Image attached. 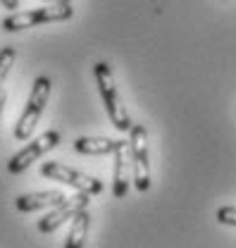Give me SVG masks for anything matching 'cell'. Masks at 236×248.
Here are the masks:
<instances>
[{
	"mask_svg": "<svg viewBox=\"0 0 236 248\" xmlns=\"http://www.w3.org/2000/svg\"><path fill=\"white\" fill-rule=\"evenodd\" d=\"M93 77H95V84H98V91H100V98L105 103V110H108V117L112 126L117 131H131V117L126 112V108L122 105V98L117 93V86H115V79H112V67L108 62H98L93 67Z\"/></svg>",
	"mask_w": 236,
	"mask_h": 248,
	"instance_id": "1",
	"label": "cell"
},
{
	"mask_svg": "<svg viewBox=\"0 0 236 248\" xmlns=\"http://www.w3.org/2000/svg\"><path fill=\"white\" fill-rule=\"evenodd\" d=\"M50 89H53V81H50L48 77H38V79L33 81L29 100H27V108H24V112H22L17 126H15V139H17V141H29L31 139L36 124H38L41 115H43V108H46V103H48V98H50Z\"/></svg>",
	"mask_w": 236,
	"mask_h": 248,
	"instance_id": "2",
	"label": "cell"
},
{
	"mask_svg": "<svg viewBox=\"0 0 236 248\" xmlns=\"http://www.w3.org/2000/svg\"><path fill=\"white\" fill-rule=\"evenodd\" d=\"M74 15V5L69 2H55L48 7H38V10H29V12H15L10 17L2 19V29L5 31H22L36 27V24H50V22H67Z\"/></svg>",
	"mask_w": 236,
	"mask_h": 248,
	"instance_id": "3",
	"label": "cell"
},
{
	"mask_svg": "<svg viewBox=\"0 0 236 248\" xmlns=\"http://www.w3.org/2000/svg\"><path fill=\"white\" fill-rule=\"evenodd\" d=\"M41 174L48 177V179H53V182H62V184H67V186H74L77 191L89 193V196H95V193L103 191V182L100 179H95L91 174H84L79 170H72V167H67L62 162H43Z\"/></svg>",
	"mask_w": 236,
	"mask_h": 248,
	"instance_id": "4",
	"label": "cell"
},
{
	"mask_svg": "<svg viewBox=\"0 0 236 248\" xmlns=\"http://www.w3.org/2000/svg\"><path fill=\"white\" fill-rule=\"evenodd\" d=\"M131 157H134V186L139 191L150 188V153H148V131L146 126H131Z\"/></svg>",
	"mask_w": 236,
	"mask_h": 248,
	"instance_id": "5",
	"label": "cell"
},
{
	"mask_svg": "<svg viewBox=\"0 0 236 248\" xmlns=\"http://www.w3.org/2000/svg\"><path fill=\"white\" fill-rule=\"evenodd\" d=\"M89 203H91V196L89 193H81V191L74 193V196H69V198H64V201H60L58 205H53V210L43 217V219H38V232H41V234L55 232L60 224H64L67 219H74L77 213L86 210Z\"/></svg>",
	"mask_w": 236,
	"mask_h": 248,
	"instance_id": "6",
	"label": "cell"
},
{
	"mask_svg": "<svg viewBox=\"0 0 236 248\" xmlns=\"http://www.w3.org/2000/svg\"><path fill=\"white\" fill-rule=\"evenodd\" d=\"M58 143H60L58 131H46V134H41L38 139L31 141L29 146H24L19 153H15L12 157H10L7 170H10L12 174H22L24 170H29L31 167V162H36L41 155H46L48 151H53Z\"/></svg>",
	"mask_w": 236,
	"mask_h": 248,
	"instance_id": "7",
	"label": "cell"
},
{
	"mask_svg": "<svg viewBox=\"0 0 236 248\" xmlns=\"http://www.w3.org/2000/svg\"><path fill=\"white\" fill-rule=\"evenodd\" d=\"M112 157H115V165H112V193H115V198H124L131 182H134L131 143L129 141H117Z\"/></svg>",
	"mask_w": 236,
	"mask_h": 248,
	"instance_id": "8",
	"label": "cell"
},
{
	"mask_svg": "<svg viewBox=\"0 0 236 248\" xmlns=\"http://www.w3.org/2000/svg\"><path fill=\"white\" fill-rule=\"evenodd\" d=\"M67 196L58 191V188H50V191H36V193H24L15 201V208L19 213H33V210H41V208H53L58 205L60 201H64Z\"/></svg>",
	"mask_w": 236,
	"mask_h": 248,
	"instance_id": "9",
	"label": "cell"
},
{
	"mask_svg": "<svg viewBox=\"0 0 236 248\" xmlns=\"http://www.w3.org/2000/svg\"><path fill=\"white\" fill-rule=\"evenodd\" d=\"M117 141L105 139V136H81L74 141V151L81 155H110L115 153Z\"/></svg>",
	"mask_w": 236,
	"mask_h": 248,
	"instance_id": "10",
	"label": "cell"
},
{
	"mask_svg": "<svg viewBox=\"0 0 236 248\" xmlns=\"http://www.w3.org/2000/svg\"><path fill=\"white\" fill-rule=\"evenodd\" d=\"M89 227H91L89 210L77 213V215H74V222H72V227H69V236H67L64 248H84L86 236H89Z\"/></svg>",
	"mask_w": 236,
	"mask_h": 248,
	"instance_id": "11",
	"label": "cell"
},
{
	"mask_svg": "<svg viewBox=\"0 0 236 248\" xmlns=\"http://www.w3.org/2000/svg\"><path fill=\"white\" fill-rule=\"evenodd\" d=\"M15 60H17V50H15L12 46L0 48V89H2V84H5V79H7V74H10Z\"/></svg>",
	"mask_w": 236,
	"mask_h": 248,
	"instance_id": "12",
	"label": "cell"
},
{
	"mask_svg": "<svg viewBox=\"0 0 236 248\" xmlns=\"http://www.w3.org/2000/svg\"><path fill=\"white\" fill-rule=\"evenodd\" d=\"M217 222L236 227V208L234 205H224V208H220V210H217Z\"/></svg>",
	"mask_w": 236,
	"mask_h": 248,
	"instance_id": "13",
	"label": "cell"
},
{
	"mask_svg": "<svg viewBox=\"0 0 236 248\" xmlns=\"http://www.w3.org/2000/svg\"><path fill=\"white\" fill-rule=\"evenodd\" d=\"M0 5H2L5 10H17V7H19V0H0Z\"/></svg>",
	"mask_w": 236,
	"mask_h": 248,
	"instance_id": "14",
	"label": "cell"
},
{
	"mask_svg": "<svg viewBox=\"0 0 236 248\" xmlns=\"http://www.w3.org/2000/svg\"><path fill=\"white\" fill-rule=\"evenodd\" d=\"M5 100H7V93H5V89H0V117H2V108H5Z\"/></svg>",
	"mask_w": 236,
	"mask_h": 248,
	"instance_id": "15",
	"label": "cell"
},
{
	"mask_svg": "<svg viewBox=\"0 0 236 248\" xmlns=\"http://www.w3.org/2000/svg\"><path fill=\"white\" fill-rule=\"evenodd\" d=\"M46 2H50V5H55V2H62V0H46Z\"/></svg>",
	"mask_w": 236,
	"mask_h": 248,
	"instance_id": "16",
	"label": "cell"
},
{
	"mask_svg": "<svg viewBox=\"0 0 236 248\" xmlns=\"http://www.w3.org/2000/svg\"><path fill=\"white\" fill-rule=\"evenodd\" d=\"M62 2H69V0H62Z\"/></svg>",
	"mask_w": 236,
	"mask_h": 248,
	"instance_id": "17",
	"label": "cell"
}]
</instances>
